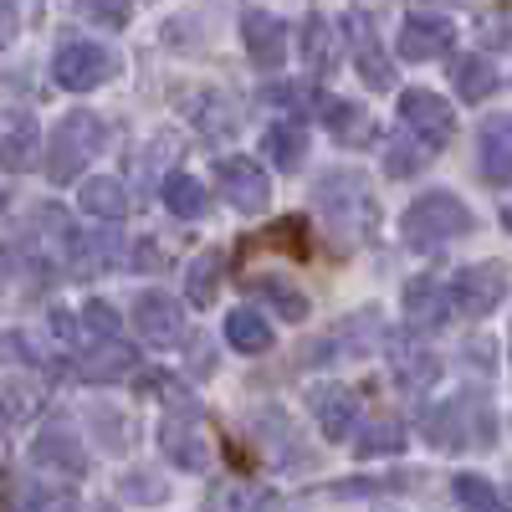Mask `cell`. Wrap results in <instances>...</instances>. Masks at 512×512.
Wrapping results in <instances>:
<instances>
[{
  "label": "cell",
  "mask_w": 512,
  "mask_h": 512,
  "mask_svg": "<svg viewBox=\"0 0 512 512\" xmlns=\"http://www.w3.org/2000/svg\"><path fill=\"white\" fill-rule=\"evenodd\" d=\"M108 144V123L93 113V108H72L52 134H47V180L67 185L88 169Z\"/></svg>",
  "instance_id": "obj_1"
},
{
  "label": "cell",
  "mask_w": 512,
  "mask_h": 512,
  "mask_svg": "<svg viewBox=\"0 0 512 512\" xmlns=\"http://www.w3.org/2000/svg\"><path fill=\"white\" fill-rule=\"evenodd\" d=\"M318 210H323V221L338 231V241L344 246H354V241H364V231L374 226V216H379V205H374V195H369V185H364V175H354V169H328V175L318 180Z\"/></svg>",
  "instance_id": "obj_2"
},
{
  "label": "cell",
  "mask_w": 512,
  "mask_h": 512,
  "mask_svg": "<svg viewBox=\"0 0 512 512\" xmlns=\"http://www.w3.org/2000/svg\"><path fill=\"white\" fill-rule=\"evenodd\" d=\"M477 216L466 210V200L446 195V190H431V195H420L410 210H405V241L420 246V251H431V246H446L456 236H472Z\"/></svg>",
  "instance_id": "obj_3"
},
{
  "label": "cell",
  "mask_w": 512,
  "mask_h": 512,
  "mask_svg": "<svg viewBox=\"0 0 512 512\" xmlns=\"http://www.w3.org/2000/svg\"><path fill=\"white\" fill-rule=\"evenodd\" d=\"M159 446L164 456L180 466V472H205L210 466V431H205V420L190 400H180V410H169L164 425H159Z\"/></svg>",
  "instance_id": "obj_4"
},
{
  "label": "cell",
  "mask_w": 512,
  "mask_h": 512,
  "mask_svg": "<svg viewBox=\"0 0 512 512\" xmlns=\"http://www.w3.org/2000/svg\"><path fill=\"white\" fill-rule=\"evenodd\" d=\"M400 123H405V134L415 144L441 149L456 134V108L441 93H431V88H410V93H400Z\"/></svg>",
  "instance_id": "obj_5"
},
{
  "label": "cell",
  "mask_w": 512,
  "mask_h": 512,
  "mask_svg": "<svg viewBox=\"0 0 512 512\" xmlns=\"http://www.w3.org/2000/svg\"><path fill=\"white\" fill-rule=\"evenodd\" d=\"M216 190L241 210V216H262V210L272 205V180L251 154H226L216 164Z\"/></svg>",
  "instance_id": "obj_6"
},
{
  "label": "cell",
  "mask_w": 512,
  "mask_h": 512,
  "mask_svg": "<svg viewBox=\"0 0 512 512\" xmlns=\"http://www.w3.org/2000/svg\"><path fill=\"white\" fill-rule=\"evenodd\" d=\"M446 297L451 308L466 313V318H487L497 313V303L507 297V272L497 262H482V267H461L451 282H446Z\"/></svg>",
  "instance_id": "obj_7"
},
{
  "label": "cell",
  "mask_w": 512,
  "mask_h": 512,
  "mask_svg": "<svg viewBox=\"0 0 512 512\" xmlns=\"http://www.w3.org/2000/svg\"><path fill=\"white\" fill-rule=\"evenodd\" d=\"M108 72H113V57L108 47H93V41H62V52L52 57V77L67 93H93L98 82H108Z\"/></svg>",
  "instance_id": "obj_8"
},
{
  "label": "cell",
  "mask_w": 512,
  "mask_h": 512,
  "mask_svg": "<svg viewBox=\"0 0 512 512\" xmlns=\"http://www.w3.org/2000/svg\"><path fill=\"white\" fill-rule=\"evenodd\" d=\"M134 328L154 349H180L185 344V308L169 292H144L134 303Z\"/></svg>",
  "instance_id": "obj_9"
},
{
  "label": "cell",
  "mask_w": 512,
  "mask_h": 512,
  "mask_svg": "<svg viewBox=\"0 0 512 512\" xmlns=\"http://www.w3.org/2000/svg\"><path fill=\"white\" fill-rule=\"evenodd\" d=\"M241 41H246V57L256 72H277L287 62V26L272 11H246L241 16Z\"/></svg>",
  "instance_id": "obj_10"
},
{
  "label": "cell",
  "mask_w": 512,
  "mask_h": 512,
  "mask_svg": "<svg viewBox=\"0 0 512 512\" xmlns=\"http://www.w3.org/2000/svg\"><path fill=\"white\" fill-rule=\"evenodd\" d=\"M344 31H349V47H354L359 77L369 82V88H395V62L384 57V47H379V36H374L369 16H364V11H349Z\"/></svg>",
  "instance_id": "obj_11"
},
{
  "label": "cell",
  "mask_w": 512,
  "mask_h": 512,
  "mask_svg": "<svg viewBox=\"0 0 512 512\" xmlns=\"http://www.w3.org/2000/svg\"><path fill=\"white\" fill-rule=\"evenodd\" d=\"M456 47V26L446 16H410L400 26V57L410 62H436Z\"/></svg>",
  "instance_id": "obj_12"
},
{
  "label": "cell",
  "mask_w": 512,
  "mask_h": 512,
  "mask_svg": "<svg viewBox=\"0 0 512 512\" xmlns=\"http://www.w3.org/2000/svg\"><path fill=\"white\" fill-rule=\"evenodd\" d=\"M31 461L41 466V472H62V477L88 472V451H82V441L67 431V425H47L31 446Z\"/></svg>",
  "instance_id": "obj_13"
},
{
  "label": "cell",
  "mask_w": 512,
  "mask_h": 512,
  "mask_svg": "<svg viewBox=\"0 0 512 512\" xmlns=\"http://www.w3.org/2000/svg\"><path fill=\"white\" fill-rule=\"evenodd\" d=\"M313 415H318L328 441H344L354 431V420H359V395L349 390V384H318L313 390Z\"/></svg>",
  "instance_id": "obj_14"
},
{
  "label": "cell",
  "mask_w": 512,
  "mask_h": 512,
  "mask_svg": "<svg viewBox=\"0 0 512 512\" xmlns=\"http://www.w3.org/2000/svg\"><path fill=\"white\" fill-rule=\"evenodd\" d=\"M405 318H410V328H420V333L441 328V323L451 318L446 282H436V277H415V282H405Z\"/></svg>",
  "instance_id": "obj_15"
},
{
  "label": "cell",
  "mask_w": 512,
  "mask_h": 512,
  "mask_svg": "<svg viewBox=\"0 0 512 512\" xmlns=\"http://www.w3.org/2000/svg\"><path fill=\"white\" fill-rule=\"evenodd\" d=\"M134 369V349L123 338H88V354L77 359V374L88 384H113Z\"/></svg>",
  "instance_id": "obj_16"
},
{
  "label": "cell",
  "mask_w": 512,
  "mask_h": 512,
  "mask_svg": "<svg viewBox=\"0 0 512 512\" xmlns=\"http://www.w3.org/2000/svg\"><path fill=\"white\" fill-rule=\"evenodd\" d=\"M482 175L492 185L512 180V113H497L482 123Z\"/></svg>",
  "instance_id": "obj_17"
},
{
  "label": "cell",
  "mask_w": 512,
  "mask_h": 512,
  "mask_svg": "<svg viewBox=\"0 0 512 512\" xmlns=\"http://www.w3.org/2000/svg\"><path fill=\"white\" fill-rule=\"evenodd\" d=\"M205 512H277V497L267 487H251L241 477H226L205 492Z\"/></svg>",
  "instance_id": "obj_18"
},
{
  "label": "cell",
  "mask_w": 512,
  "mask_h": 512,
  "mask_svg": "<svg viewBox=\"0 0 512 512\" xmlns=\"http://www.w3.org/2000/svg\"><path fill=\"white\" fill-rule=\"evenodd\" d=\"M451 88H456L461 103H482L487 93H497V67L482 52H461L451 62Z\"/></svg>",
  "instance_id": "obj_19"
},
{
  "label": "cell",
  "mask_w": 512,
  "mask_h": 512,
  "mask_svg": "<svg viewBox=\"0 0 512 512\" xmlns=\"http://www.w3.org/2000/svg\"><path fill=\"white\" fill-rule=\"evenodd\" d=\"M77 205L88 210V216H98V221H123L128 216V190L113 175H88L82 190H77Z\"/></svg>",
  "instance_id": "obj_20"
},
{
  "label": "cell",
  "mask_w": 512,
  "mask_h": 512,
  "mask_svg": "<svg viewBox=\"0 0 512 512\" xmlns=\"http://www.w3.org/2000/svg\"><path fill=\"white\" fill-rule=\"evenodd\" d=\"M318 113H323V123L333 128V139H338V144H349V149L369 144V134H374L369 113H364V108H354V103H344V98H323V103H318Z\"/></svg>",
  "instance_id": "obj_21"
},
{
  "label": "cell",
  "mask_w": 512,
  "mask_h": 512,
  "mask_svg": "<svg viewBox=\"0 0 512 512\" xmlns=\"http://www.w3.org/2000/svg\"><path fill=\"white\" fill-rule=\"evenodd\" d=\"M77 226H72V216H67V210L62 205H41L36 210V241H41V256H62V262H67V256H72V246H77Z\"/></svg>",
  "instance_id": "obj_22"
},
{
  "label": "cell",
  "mask_w": 512,
  "mask_h": 512,
  "mask_svg": "<svg viewBox=\"0 0 512 512\" xmlns=\"http://www.w3.org/2000/svg\"><path fill=\"white\" fill-rule=\"evenodd\" d=\"M395 379H400V390L420 395V390H431V384L441 379V359L431 349H410V344H395Z\"/></svg>",
  "instance_id": "obj_23"
},
{
  "label": "cell",
  "mask_w": 512,
  "mask_h": 512,
  "mask_svg": "<svg viewBox=\"0 0 512 512\" xmlns=\"http://www.w3.org/2000/svg\"><path fill=\"white\" fill-rule=\"evenodd\" d=\"M226 344L236 354H267L272 349V323L256 313V308H236L226 318Z\"/></svg>",
  "instance_id": "obj_24"
},
{
  "label": "cell",
  "mask_w": 512,
  "mask_h": 512,
  "mask_svg": "<svg viewBox=\"0 0 512 512\" xmlns=\"http://www.w3.org/2000/svg\"><path fill=\"white\" fill-rule=\"evenodd\" d=\"M221 282H226V256L221 251H200L190 262V277H185V297L195 308H210V297L221 292Z\"/></svg>",
  "instance_id": "obj_25"
},
{
  "label": "cell",
  "mask_w": 512,
  "mask_h": 512,
  "mask_svg": "<svg viewBox=\"0 0 512 512\" xmlns=\"http://www.w3.org/2000/svg\"><path fill=\"white\" fill-rule=\"evenodd\" d=\"M159 195H164V210H169V216H180V221L205 216V200H210L195 175H169V180L159 185Z\"/></svg>",
  "instance_id": "obj_26"
},
{
  "label": "cell",
  "mask_w": 512,
  "mask_h": 512,
  "mask_svg": "<svg viewBox=\"0 0 512 512\" xmlns=\"http://www.w3.org/2000/svg\"><path fill=\"white\" fill-rule=\"evenodd\" d=\"M405 420H395V415H379V420H369L364 425V436L354 441V451L369 461V456H395V451H405Z\"/></svg>",
  "instance_id": "obj_27"
},
{
  "label": "cell",
  "mask_w": 512,
  "mask_h": 512,
  "mask_svg": "<svg viewBox=\"0 0 512 512\" xmlns=\"http://www.w3.org/2000/svg\"><path fill=\"white\" fill-rule=\"evenodd\" d=\"M251 292L267 297V303H272L287 323H303V318H308V297L297 292L292 282H282V277H251Z\"/></svg>",
  "instance_id": "obj_28"
},
{
  "label": "cell",
  "mask_w": 512,
  "mask_h": 512,
  "mask_svg": "<svg viewBox=\"0 0 512 512\" xmlns=\"http://www.w3.org/2000/svg\"><path fill=\"white\" fill-rule=\"evenodd\" d=\"M451 497L466 507V512H507V502L497 497V487L477 472H456L451 477Z\"/></svg>",
  "instance_id": "obj_29"
},
{
  "label": "cell",
  "mask_w": 512,
  "mask_h": 512,
  "mask_svg": "<svg viewBox=\"0 0 512 512\" xmlns=\"http://www.w3.org/2000/svg\"><path fill=\"white\" fill-rule=\"evenodd\" d=\"M267 154H272L282 169L303 164V154H308V134H303V123H277L272 134H267Z\"/></svg>",
  "instance_id": "obj_30"
},
{
  "label": "cell",
  "mask_w": 512,
  "mask_h": 512,
  "mask_svg": "<svg viewBox=\"0 0 512 512\" xmlns=\"http://www.w3.org/2000/svg\"><path fill=\"white\" fill-rule=\"evenodd\" d=\"M36 144H41L36 123H31V118H16L11 134H6V169H26L31 154H36Z\"/></svg>",
  "instance_id": "obj_31"
},
{
  "label": "cell",
  "mask_w": 512,
  "mask_h": 512,
  "mask_svg": "<svg viewBox=\"0 0 512 512\" xmlns=\"http://www.w3.org/2000/svg\"><path fill=\"white\" fill-rule=\"evenodd\" d=\"M82 338H123V318L103 303V297H93V303L82 308Z\"/></svg>",
  "instance_id": "obj_32"
},
{
  "label": "cell",
  "mask_w": 512,
  "mask_h": 512,
  "mask_svg": "<svg viewBox=\"0 0 512 512\" xmlns=\"http://www.w3.org/2000/svg\"><path fill=\"white\" fill-rule=\"evenodd\" d=\"M425 159H431V149H425V144H415V139H405V144H390V154H384V175L405 180V175H415V169H425Z\"/></svg>",
  "instance_id": "obj_33"
},
{
  "label": "cell",
  "mask_w": 512,
  "mask_h": 512,
  "mask_svg": "<svg viewBox=\"0 0 512 512\" xmlns=\"http://www.w3.org/2000/svg\"><path fill=\"white\" fill-rule=\"evenodd\" d=\"M303 41H308V67H313V72H333L338 52H333V41H328V21H323V16H313V21H308Z\"/></svg>",
  "instance_id": "obj_34"
},
{
  "label": "cell",
  "mask_w": 512,
  "mask_h": 512,
  "mask_svg": "<svg viewBox=\"0 0 512 512\" xmlns=\"http://www.w3.org/2000/svg\"><path fill=\"white\" fill-rule=\"evenodd\" d=\"M77 11L88 16L93 26H103V31H123L128 16H134V11H128V0H77Z\"/></svg>",
  "instance_id": "obj_35"
},
{
  "label": "cell",
  "mask_w": 512,
  "mask_h": 512,
  "mask_svg": "<svg viewBox=\"0 0 512 512\" xmlns=\"http://www.w3.org/2000/svg\"><path fill=\"white\" fill-rule=\"evenodd\" d=\"M118 492H123L128 502H159V497H164V482H159L154 472H128V477L118 482Z\"/></svg>",
  "instance_id": "obj_36"
},
{
  "label": "cell",
  "mask_w": 512,
  "mask_h": 512,
  "mask_svg": "<svg viewBox=\"0 0 512 512\" xmlns=\"http://www.w3.org/2000/svg\"><path fill=\"white\" fill-rule=\"evenodd\" d=\"M128 267H134V272H154V267H159V246H154V241H139V256H134Z\"/></svg>",
  "instance_id": "obj_37"
},
{
  "label": "cell",
  "mask_w": 512,
  "mask_h": 512,
  "mask_svg": "<svg viewBox=\"0 0 512 512\" xmlns=\"http://www.w3.org/2000/svg\"><path fill=\"white\" fill-rule=\"evenodd\" d=\"M16 36V16H11V0H0V47Z\"/></svg>",
  "instance_id": "obj_38"
},
{
  "label": "cell",
  "mask_w": 512,
  "mask_h": 512,
  "mask_svg": "<svg viewBox=\"0 0 512 512\" xmlns=\"http://www.w3.org/2000/svg\"><path fill=\"white\" fill-rule=\"evenodd\" d=\"M6 272H11V262H6V251H0V287H6Z\"/></svg>",
  "instance_id": "obj_39"
},
{
  "label": "cell",
  "mask_w": 512,
  "mask_h": 512,
  "mask_svg": "<svg viewBox=\"0 0 512 512\" xmlns=\"http://www.w3.org/2000/svg\"><path fill=\"white\" fill-rule=\"evenodd\" d=\"M507 231H512V205H507Z\"/></svg>",
  "instance_id": "obj_40"
}]
</instances>
